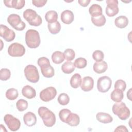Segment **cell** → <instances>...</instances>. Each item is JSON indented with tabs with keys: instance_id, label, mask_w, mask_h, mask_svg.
Listing matches in <instances>:
<instances>
[{
	"instance_id": "7a4b0ae2",
	"label": "cell",
	"mask_w": 132,
	"mask_h": 132,
	"mask_svg": "<svg viewBox=\"0 0 132 132\" xmlns=\"http://www.w3.org/2000/svg\"><path fill=\"white\" fill-rule=\"evenodd\" d=\"M25 42L29 48H36L38 47L41 42L39 32L35 29L28 30L25 34Z\"/></svg>"
},
{
	"instance_id": "6da1fadb",
	"label": "cell",
	"mask_w": 132,
	"mask_h": 132,
	"mask_svg": "<svg viewBox=\"0 0 132 132\" xmlns=\"http://www.w3.org/2000/svg\"><path fill=\"white\" fill-rule=\"evenodd\" d=\"M38 114L43 120L44 124L48 127H52L56 122L55 114L45 107H40L39 108Z\"/></svg>"
},
{
	"instance_id": "ee69618b",
	"label": "cell",
	"mask_w": 132,
	"mask_h": 132,
	"mask_svg": "<svg viewBox=\"0 0 132 132\" xmlns=\"http://www.w3.org/2000/svg\"><path fill=\"white\" fill-rule=\"evenodd\" d=\"M131 89H130L127 92V97L131 101Z\"/></svg>"
},
{
	"instance_id": "f35d334b",
	"label": "cell",
	"mask_w": 132,
	"mask_h": 132,
	"mask_svg": "<svg viewBox=\"0 0 132 132\" xmlns=\"http://www.w3.org/2000/svg\"><path fill=\"white\" fill-rule=\"evenodd\" d=\"M114 89L120 90L122 91H124L126 88V84L125 81L122 79L117 80L114 84Z\"/></svg>"
},
{
	"instance_id": "7c38bea8",
	"label": "cell",
	"mask_w": 132,
	"mask_h": 132,
	"mask_svg": "<svg viewBox=\"0 0 132 132\" xmlns=\"http://www.w3.org/2000/svg\"><path fill=\"white\" fill-rule=\"evenodd\" d=\"M0 36L7 42H11L13 41L15 37L14 31L7 26L1 24L0 26Z\"/></svg>"
},
{
	"instance_id": "4fadbf2b",
	"label": "cell",
	"mask_w": 132,
	"mask_h": 132,
	"mask_svg": "<svg viewBox=\"0 0 132 132\" xmlns=\"http://www.w3.org/2000/svg\"><path fill=\"white\" fill-rule=\"evenodd\" d=\"M94 86V80L93 78L90 76H86L84 77L80 85V87L82 91L88 92L91 91Z\"/></svg>"
},
{
	"instance_id": "484cf974",
	"label": "cell",
	"mask_w": 132,
	"mask_h": 132,
	"mask_svg": "<svg viewBox=\"0 0 132 132\" xmlns=\"http://www.w3.org/2000/svg\"><path fill=\"white\" fill-rule=\"evenodd\" d=\"M123 92L116 89H114L110 94L111 99L115 102H121L123 100Z\"/></svg>"
},
{
	"instance_id": "9c48e42d",
	"label": "cell",
	"mask_w": 132,
	"mask_h": 132,
	"mask_svg": "<svg viewBox=\"0 0 132 132\" xmlns=\"http://www.w3.org/2000/svg\"><path fill=\"white\" fill-rule=\"evenodd\" d=\"M112 80L107 76H104L100 77L97 81V88L98 91L105 93L107 92L111 88Z\"/></svg>"
},
{
	"instance_id": "8fae6325",
	"label": "cell",
	"mask_w": 132,
	"mask_h": 132,
	"mask_svg": "<svg viewBox=\"0 0 132 132\" xmlns=\"http://www.w3.org/2000/svg\"><path fill=\"white\" fill-rule=\"evenodd\" d=\"M106 3V14L109 17H112L117 15L119 11L118 1L117 0H107Z\"/></svg>"
},
{
	"instance_id": "4316f807",
	"label": "cell",
	"mask_w": 132,
	"mask_h": 132,
	"mask_svg": "<svg viewBox=\"0 0 132 132\" xmlns=\"http://www.w3.org/2000/svg\"><path fill=\"white\" fill-rule=\"evenodd\" d=\"M40 69L42 74L45 77L51 78L54 75V69L51 65L41 68Z\"/></svg>"
},
{
	"instance_id": "d4e9b609",
	"label": "cell",
	"mask_w": 132,
	"mask_h": 132,
	"mask_svg": "<svg viewBox=\"0 0 132 132\" xmlns=\"http://www.w3.org/2000/svg\"><path fill=\"white\" fill-rule=\"evenodd\" d=\"M91 21L92 23L96 26L101 27L105 25L106 20L105 16L103 15H100L96 16H92Z\"/></svg>"
},
{
	"instance_id": "d6a6232c",
	"label": "cell",
	"mask_w": 132,
	"mask_h": 132,
	"mask_svg": "<svg viewBox=\"0 0 132 132\" xmlns=\"http://www.w3.org/2000/svg\"><path fill=\"white\" fill-rule=\"evenodd\" d=\"M28 102L23 99L18 100L16 103V107L19 111L22 112L25 110L28 107Z\"/></svg>"
},
{
	"instance_id": "f6af8a7d",
	"label": "cell",
	"mask_w": 132,
	"mask_h": 132,
	"mask_svg": "<svg viewBox=\"0 0 132 132\" xmlns=\"http://www.w3.org/2000/svg\"><path fill=\"white\" fill-rule=\"evenodd\" d=\"M1 130L2 131H7V130L5 129V126H4L2 124L1 125Z\"/></svg>"
},
{
	"instance_id": "603a6c76",
	"label": "cell",
	"mask_w": 132,
	"mask_h": 132,
	"mask_svg": "<svg viewBox=\"0 0 132 132\" xmlns=\"http://www.w3.org/2000/svg\"><path fill=\"white\" fill-rule=\"evenodd\" d=\"M81 77L79 74L76 73L74 74L71 78L70 85L73 88H78L81 83Z\"/></svg>"
},
{
	"instance_id": "74e56055",
	"label": "cell",
	"mask_w": 132,
	"mask_h": 132,
	"mask_svg": "<svg viewBox=\"0 0 132 132\" xmlns=\"http://www.w3.org/2000/svg\"><path fill=\"white\" fill-rule=\"evenodd\" d=\"M92 58L96 61H102L104 58L103 52L100 50H96L92 54Z\"/></svg>"
},
{
	"instance_id": "3957f363",
	"label": "cell",
	"mask_w": 132,
	"mask_h": 132,
	"mask_svg": "<svg viewBox=\"0 0 132 132\" xmlns=\"http://www.w3.org/2000/svg\"><path fill=\"white\" fill-rule=\"evenodd\" d=\"M113 113L117 116L121 120H127L130 116V110L126 106L125 104L122 102H116L112 106Z\"/></svg>"
},
{
	"instance_id": "d6986e66",
	"label": "cell",
	"mask_w": 132,
	"mask_h": 132,
	"mask_svg": "<svg viewBox=\"0 0 132 132\" xmlns=\"http://www.w3.org/2000/svg\"><path fill=\"white\" fill-rule=\"evenodd\" d=\"M96 118L98 121L103 123H109L113 121L112 117L105 112H98L96 115Z\"/></svg>"
},
{
	"instance_id": "ac0fdd59",
	"label": "cell",
	"mask_w": 132,
	"mask_h": 132,
	"mask_svg": "<svg viewBox=\"0 0 132 132\" xmlns=\"http://www.w3.org/2000/svg\"><path fill=\"white\" fill-rule=\"evenodd\" d=\"M22 93L24 97L28 99L33 98L36 95L35 89L29 85H26L23 87L22 90Z\"/></svg>"
},
{
	"instance_id": "8d00e7d4",
	"label": "cell",
	"mask_w": 132,
	"mask_h": 132,
	"mask_svg": "<svg viewBox=\"0 0 132 132\" xmlns=\"http://www.w3.org/2000/svg\"><path fill=\"white\" fill-rule=\"evenodd\" d=\"M11 76L10 70L6 68H3L0 71V79L2 80H7L9 79Z\"/></svg>"
},
{
	"instance_id": "d590c367",
	"label": "cell",
	"mask_w": 132,
	"mask_h": 132,
	"mask_svg": "<svg viewBox=\"0 0 132 132\" xmlns=\"http://www.w3.org/2000/svg\"><path fill=\"white\" fill-rule=\"evenodd\" d=\"M63 55L64 58L68 61H72L75 57V53L71 48L66 49L63 52Z\"/></svg>"
},
{
	"instance_id": "cb8c5ba5",
	"label": "cell",
	"mask_w": 132,
	"mask_h": 132,
	"mask_svg": "<svg viewBox=\"0 0 132 132\" xmlns=\"http://www.w3.org/2000/svg\"><path fill=\"white\" fill-rule=\"evenodd\" d=\"M89 12L92 16L100 15L102 14V8L101 6L98 4H93L90 7Z\"/></svg>"
},
{
	"instance_id": "e0dca14e",
	"label": "cell",
	"mask_w": 132,
	"mask_h": 132,
	"mask_svg": "<svg viewBox=\"0 0 132 132\" xmlns=\"http://www.w3.org/2000/svg\"><path fill=\"white\" fill-rule=\"evenodd\" d=\"M108 68V64L105 61H96L93 66L94 71L97 74H102L106 71Z\"/></svg>"
},
{
	"instance_id": "30bf717a",
	"label": "cell",
	"mask_w": 132,
	"mask_h": 132,
	"mask_svg": "<svg viewBox=\"0 0 132 132\" xmlns=\"http://www.w3.org/2000/svg\"><path fill=\"white\" fill-rule=\"evenodd\" d=\"M56 89L53 87H49L42 90L40 93V99L45 102L53 100L56 96Z\"/></svg>"
},
{
	"instance_id": "836d02e7",
	"label": "cell",
	"mask_w": 132,
	"mask_h": 132,
	"mask_svg": "<svg viewBox=\"0 0 132 132\" xmlns=\"http://www.w3.org/2000/svg\"><path fill=\"white\" fill-rule=\"evenodd\" d=\"M71 113V111L68 109L64 108L61 109L59 113V117L60 120L62 122L65 123Z\"/></svg>"
},
{
	"instance_id": "1f68e13d",
	"label": "cell",
	"mask_w": 132,
	"mask_h": 132,
	"mask_svg": "<svg viewBox=\"0 0 132 132\" xmlns=\"http://www.w3.org/2000/svg\"><path fill=\"white\" fill-rule=\"evenodd\" d=\"M74 64L75 67L78 69H83L87 66V61L84 58L79 57L75 59Z\"/></svg>"
},
{
	"instance_id": "44dd1931",
	"label": "cell",
	"mask_w": 132,
	"mask_h": 132,
	"mask_svg": "<svg viewBox=\"0 0 132 132\" xmlns=\"http://www.w3.org/2000/svg\"><path fill=\"white\" fill-rule=\"evenodd\" d=\"M80 122L79 117L76 113H71L65 123L71 126H76Z\"/></svg>"
},
{
	"instance_id": "7bdbcfd3",
	"label": "cell",
	"mask_w": 132,
	"mask_h": 132,
	"mask_svg": "<svg viewBox=\"0 0 132 132\" xmlns=\"http://www.w3.org/2000/svg\"><path fill=\"white\" fill-rule=\"evenodd\" d=\"M90 0H78V3H79V4L84 7H87L90 3Z\"/></svg>"
},
{
	"instance_id": "277c9868",
	"label": "cell",
	"mask_w": 132,
	"mask_h": 132,
	"mask_svg": "<svg viewBox=\"0 0 132 132\" xmlns=\"http://www.w3.org/2000/svg\"><path fill=\"white\" fill-rule=\"evenodd\" d=\"M23 17L31 26H39L42 22L41 17L36 11L31 9H27L24 11Z\"/></svg>"
},
{
	"instance_id": "2e32d148",
	"label": "cell",
	"mask_w": 132,
	"mask_h": 132,
	"mask_svg": "<svg viewBox=\"0 0 132 132\" xmlns=\"http://www.w3.org/2000/svg\"><path fill=\"white\" fill-rule=\"evenodd\" d=\"M74 14L71 10H65L61 14V20L64 24H70L72 23L74 21Z\"/></svg>"
},
{
	"instance_id": "83f0119b",
	"label": "cell",
	"mask_w": 132,
	"mask_h": 132,
	"mask_svg": "<svg viewBox=\"0 0 132 132\" xmlns=\"http://www.w3.org/2000/svg\"><path fill=\"white\" fill-rule=\"evenodd\" d=\"M47 27L49 31L53 35L58 34L61 30V25L58 21L52 23H48Z\"/></svg>"
},
{
	"instance_id": "ffe728a7",
	"label": "cell",
	"mask_w": 132,
	"mask_h": 132,
	"mask_svg": "<svg viewBox=\"0 0 132 132\" xmlns=\"http://www.w3.org/2000/svg\"><path fill=\"white\" fill-rule=\"evenodd\" d=\"M128 24V20L127 18L124 15H120L117 17L114 20V24L120 28H124L126 27Z\"/></svg>"
},
{
	"instance_id": "b9f144b4",
	"label": "cell",
	"mask_w": 132,
	"mask_h": 132,
	"mask_svg": "<svg viewBox=\"0 0 132 132\" xmlns=\"http://www.w3.org/2000/svg\"><path fill=\"white\" fill-rule=\"evenodd\" d=\"M114 131H124V132H128V130L126 128L125 126L124 125H120L118 126L116 129H115Z\"/></svg>"
},
{
	"instance_id": "f546056e",
	"label": "cell",
	"mask_w": 132,
	"mask_h": 132,
	"mask_svg": "<svg viewBox=\"0 0 132 132\" xmlns=\"http://www.w3.org/2000/svg\"><path fill=\"white\" fill-rule=\"evenodd\" d=\"M45 19L48 23H54L56 22L58 19V14L54 10H50L46 13Z\"/></svg>"
},
{
	"instance_id": "ba28073f",
	"label": "cell",
	"mask_w": 132,
	"mask_h": 132,
	"mask_svg": "<svg viewBox=\"0 0 132 132\" xmlns=\"http://www.w3.org/2000/svg\"><path fill=\"white\" fill-rule=\"evenodd\" d=\"M8 54L12 57H21L25 53L24 46L19 43H13L9 45L8 48Z\"/></svg>"
},
{
	"instance_id": "f1b7e54d",
	"label": "cell",
	"mask_w": 132,
	"mask_h": 132,
	"mask_svg": "<svg viewBox=\"0 0 132 132\" xmlns=\"http://www.w3.org/2000/svg\"><path fill=\"white\" fill-rule=\"evenodd\" d=\"M63 53L60 51H56L52 55V60L56 64H60L64 60Z\"/></svg>"
},
{
	"instance_id": "e575fe53",
	"label": "cell",
	"mask_w": 132,
	"mask_h": 132,
	"mask_svg": "<svg viewBox=\"0 0 132 132\" xmlns=\"http://www.w3.org/2000/svg\"><path fill=\"white\" fill-rule=\"evenodd\" d=\"M58 102L61 105H66L70 102V97L67 94L62 93L59 94L58 97Z\"/></svg>"
},
{
	"instance_id": "ab89813d",
	"label": "cell",
	"mask_w": 132,
	"mask_h": 132,
	"mask_svg": "<svg viewBox=\"0 0 132 132\" xmlns=\"http://www.w3.org/2000/svg\"><path fill=\"white\" fill-rule=\"evenodd\" d=\"M38 64L40 67V68H42L45 66H47L51 65L50 61L49 59L45 57H40L38 60Z\"/></svg>"
},
{
	"instance_id": "8992f818",
	"label": "cell",
	"mask_w": 132,
	"mask_h": 132,
	"mask_svg": "<svg viewBox=\"0 0 132 132\" xmlns=\"http://www.w3.org/2000/svg\"><path fill=\"white\" fill-rule=\"evenodd\" d=\"M8 23L15 30L21 31L25 29V23L22 21L19 15L16 14H11L7 18Z\"/></svg>"
},
{
	"instance_id": "52a82bcc",
	"label": "cell",
	"mask_w": 132,
	"mask_h": 132,
	"mask_svg": "<svg viewBox=\"0 0 132 132\" xmlns=\"http://www.w3.org/2000/svg\"><path fill=\"white\" fill-rule=\"evenodd\" d=\"M4 121L9 129L12 131H15L20 127V120L10 114H6L4 117Z\"/></svg>"
},
{
	"instance_id": "5b68a950",
	"label": "cell",
	"mask_w": 132,
	"mask_h": 132,
	"mask_svg": "<svg viewBox=\"0 0 132 132\" xmlns=\"http://www.w3.org/2000/svg\"><path fill=\"white\" fill-rule=\"evenodd\" d=\"M24 75L26 78L29 81L36 83L39 80V74L37 67L32 64L26 66L24 69Z\"/></svg>"
},
{
	"instance_id": "9a60e30c",
	"label": "cell",
	"mask_w": 132,
	"mask_h": 132,
	"mask_svg": "<svg viewBox=\"0 0 132 132\" xmlns=\"http://www.w3.org/2000/svg\"><path fill=\"white\" fill-rule=\"evenodd\" d=\"M23 121L27 126H32L36 124L37 118L33 112H27L24 115Z\"/></svg>"
},
{
	"instance_id": "60d3db41",
	"label": "cell",
	"mask_w": 132,
	"mask_h": 132,
	"mask_svg": "<svg viewBox=\"0 0 132 132\" xmlns=\"http://www.w3.org/2000/svg\"><path fill=\"white\" fill-rule=\"evenodd\" d=\"M47 3V1L45 0H33L32 1V4L37 7H42L44 6L46 3Z\"/></svg>"
},
{
	"instance_id": "7402d4cb",
	"label": "cell",
	"mask_w": 132,
	"mask_h": 132,
	"mask_svg": "<svg viewBox=\"0 0 132 132\" xmlns=\"http://www.w3.org/2000/svg\"><path fill=\"white\" fill-rule=\"evenodd\" d=\"M75 69L74 63L71 61H67L65 62L61 66V70L65 74L72 73Z\"/></svg>"
},
{
	"instance_id": "4dcf8cb0",
	"label": "cell",
	"mask_w": 132,
	"mask_h": 132,
	"mask_svg": "<svg viewBox=\"0 0 132 132\" xmlns=\"http://www.w3.org/2000/svg\"><path fill=\"white\" fill-rule=\"evenodd\" d=\"M19 95L18 90L15 88L8 89L6 92V97L9 100H14L17 98Z\"/></svg>"
},
{
	"instance_id": "5bb4252c",
	"label": "cell",
	"mask_w": 132,
	"mask_h": 132,
	"mask_svg": "<svg viewBox=\"0 0 132 132\" xmlns=\"http://www.w3.org/2000/svg\"><path fill=\"white\" fill-rule=\"evenodd\" d=\"M4 3L7 7L21 9L25 6V1L24 0H6L4 1Z\"/></svg>"
}]
</instances>
